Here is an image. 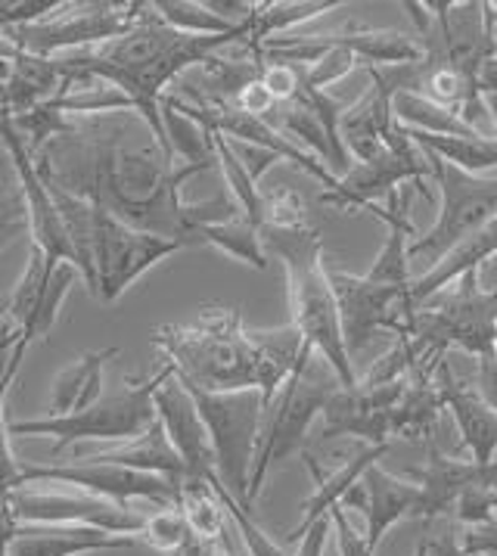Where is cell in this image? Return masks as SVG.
<instances>
[{
    "mask_svg": "<svg viewBox=\"0 0 497 556\" xmlns=\"http://www.w3.org/2000/svg\"><path fill=\"white\" fill-rule=\"evenodd\" d=\"M72 140L60 137L47 143L38 162L50 184L63 187L81 200L100 205L118 222L137 230L175 240L183 249H196L205 224L240 218V208L221 193L215 200L183 202L181 184L208 172V165H175L156 143L125 150L113 140Z\"/></svg>",
    "mask_w": 497,
    "mask_h": 556,
    "instance_id": "1",
    "label": "cell"
},
{
    "mask_svg": "<svg viewBox=\"0 0 497 556\" xmlns=\"http://www.w3.org/2000/svg\"><path fill=\"white\" fill-rule=\"evenodd\" d=\"M153 345L175 377L203 392L258 389L265 407L311 352L293 324L277 330H246L237 308L203 305L190 324L156 327Z\"/></svg>",
    "mask_w": 497,
    "mask_h": 556,
    "instance_id": "2",
    "label": "cell"
},
{
    "mask_svg": "<svg viewBox=\"0 0 497 556\" xmlns=\"http://www.w3.org/2000/svg\"><path fill=\"white\" fill-rule=\"evenodd\" d=\"M262 245L268 255H277L286 267L290 283V305H293V327L305 345L315 352L342 382V389L358 386L352 357L345 352V339L340 327L336 295L323 265V243L317 227H258Z\"/></svg>",
    "mask_w": 497,
    "mask_h": 556,
    "instance_id": "3",
    "label": "cell"
},
{
    "mask_svg": "<svg viewBox=\"0 0 497 556\" xmlns=\"http://www.w3.org/2000/svg\"><path fill=\"white\" fill-rule=\"evenodd\" d=\"M336 389H342V382L315 352L302 357L290 379L277 389V395L262 414V432H258V447H255L246 491L248 507L265 489L268 472L302 451L308 429L317 420V414H323L327 401Z\"/></svg>",
    "mask_w": 497,
    "mask_h": 556,
    "instance_id": "4",
    "label": "cell"
},
{
    "mask_svg": "<svg viewBox=\"0 0 497 556\" xmlns=\"http://www.w3.org/2000/svg\"><path fill=\"white\" fill-rule=\"evenodd\" d=\"M171 377V367L162 364L150 379H125L118 392H103V399L68 417H38V420H13V435H50L56 439V454L85 442H135L156 424V389Z\"/></svg>",
    "mask_w": 497,
    "mask_h": 556,
    "instance_id": "5",
    "label": "cell"
},
{
    "mask_svg": "<svg viewBox=\"0 0 497 556\" xmlns=\"http://www.w3.org/2000/svg\"><path fill=\"white\" fill-rule=\"evenodd\" d=\"M183 389L190 392V399L196 404V414H200L205 432H208L221 485L237 504H243L248 510V476H252V460H255L258 432H262V414H265L262 392L258 389L203 392L190 382H183Z\"/></svg>",
    "mask_w": 497,
    "mask_h": 556,
    "instance_id": "6",
    "label": "cell"
},
{
    "mask_svg": "<svg viewBox=\"0 0 497 556\" xmlns=\"http://www.w3.org/2000/svg\"><path fill=\"white\" fill-rule=\"evenodd\" d=\"M405 336L413 342L420 364L442 357L448 349L475 357L492 355L497 345V290H482L479 274H463L451 299L413 312Z\"/></svg>",
    "mask_w": 497,
    "mask_h": 556,
    "instance_id": "7",
    "label": "cell"
},
{
    "mask_svg": "<svg viewBox=\"0 0 497 556\" xmlns=\"http://www.w3.org/2000/svg\"><path fill=\"white\" fill-rule=\"evenodd\" d=\"M426 159L442 190V205L430 230L407 245V262L423 265V274L497 215V175H467L430 153Z\"/></svg>",
    "mask_w": 497,
    "mask_h": 556,
    "instance_id": "8",
    "label": "cell"
},
{
    "mask_svg": "<svg viewBox=\"0 0 497 556\" xmlns=\"http://www.w3.org/2000/svg\"><path fill=\"white\" fill-rule=\"evenodd\" d=\"M60 10L38 23L7 28L0 38L20 53L56 60L63 50H81L122 38L137 23L143 3H66V13Z\"/></svg>",
    "mask_w": 497,
    "mask_h": 556,
    "instance_id": "9",
    "label": "cell"
},
{
    "mask_svg": "<svg viewBox=\"0 0 497 556\" xmlns=\"http://www.w3.org/2000/svg\"><path fill=\"white\" fill-rule=\"evenodd\" d=\"M183 252L181 243L156 233L137 230L118 222L97 205L93 212V274H97V299L113 305L131 283L140 280L150 267L165 262L168 255Z\"/></svg>",
    "mask_w": 497,
    "mask_h": 556,
    "instance_id": "10",
    "label": "cell"
},
{
    "mask_svg": "<svg viewBox=\"0 0 497 556\" xmlns=\"http://www.w3.org/2000/svg\"><path fill=\"white\" fill-rule=\"evenodd\" d=\"M3 497L10 504L13 519L23 526H91L113 534H140L143 529V516L135 507L115 504L88 491H63V485H50V489L23 485Z\"/></svg>",
    "mask_w": 497,
    "mask_h": 556,
    "instance_id": "11",
    "label": "cell"
},
{
    "mask_svg": "<svg viewBox=\"0 0 497 556\" xmlns=\"http://www.w3.org/2000/svg\"><path fill=\"white\" fill-rule=\"evenodd\" d=\"M31 482H50V485H66V489L88 491L97 497H106L115 504L131 507V501H150L158 507H178L181 482L137 472V469L115 467V464H100V460H72L63 467H38V464H23L20 469V489Z\"/></svg>",
    "mask_w": 497,
    "mask_h": 556,
    "instance_id": "12",
    "label": "cell"
},
{
    "mask_svg": "<svg viewBox=\"0 0 497 556\" xmlns=\"http://www.w3.org/2000/svg\"><path fill=\"white\" fill-rule=\"evenodd\" d=\"M430 172L432 168L426 153L420 147H413V140L407 137L405 128L395 122V131L388 137L383 153H377L367 162H352V168L340 178V187L333 193H323L320 202L367 212L370 205H377V200H383V197L388 200L395 193V187L405 184V180L417 184V190L423 197H430L426 187H423Z\"/></svg>",
    "mask_w": 497,
    "mask_h": 556,
    "instance_id": "13",
    "label": "cell"
},
{
    "mask_svg": "<svg viewBox=\"0 0 497 556\" xmlns=\"http://www.w3.org/2000/svg\"><path fill=\"white\" fill-rule=\"evenodd\" d=\"M330 287L340 308V327L348 357L367 349L377 333L405 336L413 312L405 308V290L370 283L364 277L327 267Z\"/></svg>",
    "mask_w": 497,
    "mask_h": 556,
    "instance_id": "14",
    "label": "cell"
},
{
    "mask_svg": "<svg viewBox=\"0 0 497 556\" xmlns=\"http://www.w3.org/2000/svg\"><path fill=\"white\" fill-rule=\"evenodd\" d=\"M0 143L7 147V156H10L16 175H20V187H23L25 200V222H28V230H31V245L44 252V258L50 265H60V262L75 265V252H72V243H68L63 215H60L56 200L50 193V184L41 175L31 150L25 147V137L16 128L7 103H0Z\"/></svg>",
    "mask_w": 497,
    "mask_h": 556,
    "instance_id": "15",
    "label": "cell"
},
{
    "mask_svg": "<svg viewBox=\"0 0 497 556\" xmlns=\"http://www.w3.org/2000/svg\"><path fill=\"white\" fill-rule=\"evenodd\" d=\"M153 404H156V420L162 426V432L168 435V442L181 457L183 479L187 482H205L221 501L230 497L225 485H221V479H218L215 451H212L208 432H205L203 420L196 414V404L190 399V392L183 389L181 379L175 377V370L156 389Z\"/></svg>",
    "mask_w": 497,
    "mask_h": 556,
    "instance_id": "16",
    "label": "cell"
},
{
    "mask_svg": "<svg viewBox=\"0 0 497 556\" xmlns=\"http://www.w3.org/2000/svg\"><path fill=\"white\" fill-rule=\"evenodd\" d=\"M407 379L380 386H352L336 389L323 407V439L355 435L367 445H388L392 439V410L402 401Z\"/></svg>",
    "mask_w": 497,
    "mask_h": 556,
    "instance_id": "17",
    "label": "cell"
},
{
    "mask_svg": "<svg viewBox=\"0 0 497 556\" xmlns=\"http://www.w3.org/2000/svg\"><path fill=\"white\" fill-rule=\"evenodd\" d=\"M410 479L420 491L413 519L432 522L451 510L467 489H495L497 491V460L488 467H475L473 460H457L448 457L442 447L430 442L426 464L410 469Z\"/></svg>",
    "mask_w": 497,
    "mask_h": 556,
    "instance_id": "18",
    "label": "cell"
},
{
    "mask_svg": "<svg viewBox=\"0 0 497 556\" xmlns=\"http://www.w3.org/2000/svg\"><path fill=\"white\" fill-rule=\"evenodd\" d=\"M417 497L420 491L413 482H407L402 476L388 472L380 464L364 472L361 479L348 489V494L342 497V510H358L364 513V538H367V547L377 554L380 541L385 538V532L402 522V519H413L417 513Z\"/></svg>",
    "mask_w": 497,
    "mask_h": 556,
    "instance_id": "19",
    "label": "cell"
},
{
    "mask_svg": "<svg viewBox=\"0 0 497 556\" xmlns=\"http://www.w3.org/2000/svg\"><path fill=\"white\" fill-rule=\"evenodd\" d=\"M370 85L355 103H348V110L342 112L340 137L345 153L352 162H367L377 153H383L388 137L395 131V118H392V97L395 90L388 88L380 68L364 66Z\"/></svg>",
    "mask_w": 497,
    "mask_h": 556,
    "instance_id": "20",
    "label": "cell"
},
{
    "mask_svg": "<svg viewBox=\"0 0 497 556\" xmlns=\"http://www.w3.org/2000/svg\"><path fill=\"white\" fill-rule=\"evenodd\" d=\"M435 382L442 389L445 407L451 410L457 432L463 447L473 454L475 467H488L495 464L497 454V417L495 410L485 404V399L479 395V389H470L467 382L454 377L451 364L445 361V355L435 361Z\"/></svg>",
    "mask_w": 497,
    "mask_h": 556,
    "instance_id": "21",
    "label": "cell"
},
{
    "mask_svg": "<svg viewBox=\"0 0 497 556\" xmlns=\"http://www.w3.org/2000/svg\"><path fill=\"white\" fill-rule=\"evenodd\" d=\"M140 538L113 534L91 526H13L10 556H85L135 551Z\"/></svg>",
    "mask_w": 497,
    "mask_h": 556,
    "instance_id": "22",
    "label": "cell"
},
{
    "mask_svg": "<svg viewBox=\"0 0 497 556\" xmlns=\"http://www.w3.org/2000/svg\"><path fill=\"white\" fill-rule=\"evenodd\" d=\"M385 454H388V445H364L361 451H355L342 467L330 469V472H323V469L317 467L315 457L305 454V464H308L311 479H315V494L302 504V522L293 529L290 541H298L302 534L315 526L317 519H323L333 507H340L342 497L348 494V489H352L373 464H380Z\"/></svg>",
    "mask_w": 497,
    "mask_h": 556,
    "instance_id": "23",
    "label": "cell"
},
{
    "mask_svg": "<svg viewBox=\"0 0 497 556\" xmlns=\"http://www.w3.org/2000/svg\"><path fill=\"white\" fill-rule=\"evenodd\" d=\"M113 357H118V345L100 349V352H85L68 367H63L50 386V414L47 417H68V414H78L103 399V370H106V361H113Z\"/></svg>",
    "mask_w": 497,
    "mask_h": 556,
    "instance_id": "24",
    "label": "cell"
},
{
    "mask_svg": "<svg viewBox=\"0 0 497 556\" xmlns=\"http://www.w3.org/2000/svg\"><path fill=\"white\" fill-rule=\"evenodd\" d=\"M333 45L348 47L364 66H407L423 60V47L413 35L398 28H364V25H345L340 35H327Z\"/></svg>",
    "mask_w": 497,
    "mask_h": 556,
    "instance_id": "25",
    "label": "cell"
},
{
    "mask_svg": "<svg viewBox=\"0 0 497 556\" xmlns=\"http://www.w3.org/2000/svg\"><path fill=\"white\" fill-rule=\"evenodd\" d=\"M93 460L100 464H115V467L137 469V472H150V476H162V479H171V482H183V464L178 457V451L171 447L168 435L162 432L158 420L140 439L128 442L125 447H115V451H103V454H93Z\"/></svg>",
    "mask_w": 497,
    "mask_h": 556,
    "instance_id": "26",
    "label": "cell"
},
{
    "mask_svg": "<svg viewBox=\"0 0 497 556\" xmlns=\"http://www.w3.org/2000/svg\"><path fill=\"white\" fill-rule=\"evenodd\" d=\"M78 277H81L78 267L68 265V262H60V265L50 267L44 292H41L35 312L28 314V320L20 327V342L13 345V355H10V370H13V374H20V364H23L28 345H31L35 339H44V336L53 330V324H56V317H60V308H63L68 290H72V283H75Z\"/></svg>",
    "mask_w": 497,
    "mask_h": 556,
    "instance_id": "27",
    "label": "cell"
},
{
    "mask_svg": "<svg viewBox=\"0 0 497 556\" xmlns=\"http://www.w3.org/2000/svg\"><path fill=\"white\" fill-rule=\"evenodd\" d=\"M405 134L413 140V147H420L423 153L442 159L467 175L497 172V140L492 137H442V134L407 131V128Z\"/></svg>",
    "mask_w": 497,
    "mask_h": 556,
    "instance_id": "28",
    "label": "cell"
},
{
    "mask_svg": "<svg viewBox=\"0 0 497 556\" xmlns=\"http://www.w3.org/2000/svg\"><path fill=\"white\" fill-rule=\"evenodd\" d=\"M392 118L407 128V131H423V134H442V137H485V134L467 125L460 118V112L438 106L420 93H395L392 97Z\"/></svg>",
    "mask_w": 497,
    "mask_h": 556,
    "instance_id": "29",
    "label": "cell"
},
{
    "mask_svg": "<svg viewBox=\"0 0 497 556\" xmlns=\"http://www.w3.org/2000/svg\"><path fill=\"white\" fill-rule=\"evenodd\" d=\"M342 0H277V3H255L252 16H248V38L246 47H258L268 38H277L283 31H290L295 25L308 23L320 13L340 10Z\"/></svg>",
    "mask_w": 497,
    "mask_h": 556,
    "instance_id": "30",
    "label": "cell"
},
{
    "mask_svg": "<svg viewBox=\"0 0 497 556\" xmlns=\"http://www.w3.org/2000/svg\"><path fill=\"white\" fill-rule=\"evenodd\" d=\"M200 243L215 245L225 255H230V258H237V262H243L248 267H255V270H265L268 267V252L262 245V233L243 215L240 218H230V222L205 224L203 230H200Z\"/></svg>",
    "mask_w": 497,
    "mask_h": 556,
    "instance_id": "31",
    "label": "cell"
},
{
    "mask_svg": "<svg viewBox=\"0 0 497 556\" xmlns=\"http://www.w3.org/2000/svg\"><path fill=\"white\" fill-rule=\"evenodd\" d=\"M162 125H165V137H168V150L171 156H183L187 165H208L215 168V153H212V134L205 131L200 122L187 118L178 110H171L162 100Z\"/></svg>",
    "mask_w": 497,
    "mask_h": 556,
    "instance_id": "32",
    "label": "cell"
},
{
    "mask_svg": "<svg viewBox=\"0 0 497 556\" xmlns=\"http://www.w3.org/2000/svg\"><path fill=\"white\" fill-rule=\"evenodd\" d=\"M150 7L162 23L183 35L212 38V35H233L240 28V25L221 23L215 13H208L203 0H153Z\"/></svg>",
    "mask_w": 497,
    "mask_h": 556,
    "instance_id": "33",
    "label": "cell"
},
{
    "mask_svg": "<svg viewBox=\"0 0 497 556\" xmlns=\"http://www.w3.org/2000/svg\"><path fill=\"white\" fill-rule=\"evenodd\" d=\"M50 267H53V265L47 262L44 252L31 245V252H28V265H25L23 277H20L16 290L10 292L7 324H10L13 330H20L25 320H28V314L35 312V305H38V299H41V292H44V283H47V274H50Z\"/></svg>",
    "mask_w": 497,
    "mask_h": 556,
    "instance_id": "34",
    "label": "cell"
},
{
    "mask_svg": "<svg viewBox=\"0 0 497 556\" xmlns=\"http://www.w3.org/2000/svg\"><path fill=\"white\" fill-rule=\"evenodd\" d=\"M137 538L156 547L158 554H175L181 544L193 538V532L178 507H158L153 516H143V529Z\"/></svg>",
    "mask_w": 497,
    "mask_h": 556,
    "instance_id": "35",
    "label": "cell"
},
{
    "mask_svg": "<svg viewBox=\"0 0 497 556\" xmlns=\"http://www.w3.org/2000/svg\"><path fill=\"white\" fill-rule=\"evenodd\" d=\"M323 41H327V53L317 60L315 66L305 68V78H302V85L311 90H327L330 85H336L342 78H348L355 68H358V56L348 50V47L333 45L327 35H323Z\"/></svg>",
    "mask_w": 497,
    "mask_h": 556,
    "instance_id": "36",
    "label": "cell"
},
{
    "mask_svg": "<svg viewBox=\"0 0 497 556\" xmlns=\"http://www.w3.org/2000/svg\"><path fill=\"white\" fill-rule=\"evenodd\" d=\"M262 202H265V222H262V227H283V230L311 227L308 205L290 187H277V190L262 193Z\"/></svg>",
    "mask_w": 497,
    "mask_h": 556,
    "instance_id": "37",
    "label": "cell"
},
{
    "mask_svg": "<svg viewBox=\"0 0 497 556\" xmlns=\"http://www.w3.org/2000/svg\"><path fill=\"white\" fill-rule=\"evenodd\" d=\"M302 78H305V66H286V63H268L262 68V85L271 93L277 103H290L295 93L302 90Z\"/></svg>",
    "mask_w": 497,
    "mask_h": 556,
    "instance_id": "38",
    "label": "cell"
},
{
    "mask_svg": "<svg viewBox=\"0 0 497 556\" xmlns=\"http://www.w3.org/2000/svg\"><path fill=\"white\" fill-rule=\"evenodd\" d=\"M330 516V532L336 534V547H340V556H373V551L367 547V538L364 532H358L348 519V513L342 507H333L327 513Z\"/></svg>",
    "mask_w": 497,
    "mask_h": 556,
    "instance_id": "39",
    "label": "cell"
},
{
    "mask_svg": "<svg viewBox=\"0 0 497 556\" xmlns=\"http://www.w3.org/2000/svg\"><path fill=\"white\" fill-rule=\"evenodd\" d=\"M495 489H467L460 494V501L454 504L457 510V519L467 522V526H482L488 519H495Z\"/></svg>",
    "mask_w": 497,
    "mask_h": 556,
    "instance_id": "40",
    "label": "cell"
},
{
    "mask_svg": "<svg viewBox=\"0 0 497 556\" xmlns=\"http://www.w3.org/2000/svg\"><path fill=\"white\" fill-rule=\"evenodd\" d=\"M3 401H7V392H0V497L20 489V469H23V460H16L10 447V426L3 417Z\"/></svg>",
    "mask_w": 497,
    "mask_h": 556,
    "instance_id": "41",
    "label": "cell"
},
{
    "mask_svg": "<svg viewBox=\"0 0 497 556\" xmlns=\"http://www.w3.org/2000/svg\"><path fill=\"white\" fill-rule=\"evenodd\" d=\"M233 106L240 112H246V115H252V118H268L277 110V100L265 90L262 81H252V85H246V88L237 93Z\"/></svg>",
    "mask_w": 497,
    "mask_h": 556,
    "instance_id": "42",
    "label": "cell"
},
{
    "mask_svg": "<svg viewBox=\"0 0 497 556\" xmlns=\"http://www.w3.org/2000/svg\"><path fill=\"white\" fill-rule=\"evenodd\" d=\"M479 395L495 410L497 417V345L492 355L479 357Z\"/></svg>",
    "mask_w": 497,
    "mask_h": 556,
    "instance_id": "43",
    "label": "cell"
},
{
    "mask_svg": "<svg viewBox=\"0 0 497 556\" xmlns=\"http://www.w3.org/2000/svg\"><path fill=\"white\" fill-rule=\"evenodd\" d=\"M327 541H330V516L317 519L315 526L298 538V551H295V556H323Z\"/></svg>",
    "mask_w": 497,
    "mask_h": 556,
    "instance_id": "44",
    "label": "cell"
},
{
    "mask_svg": "<svg viewBox=\"0 0 497 556\" xmlns=\"http://www.w3.org/2000/svg\"><path fill=\"white\" fill-rule=\"evenodd\" d=\"M13 513H10V504L7 497H0V556H10V538H13Z\"/></svg>",
    "mask_w": 497,
    "mask_h": 556,
    "instance_id": "45",
    "label": "cell"
},
{
    "mask_svg": "<svg viewBox=\"0 0 497 556\" xmlns=\"http://www.w3.org/2000/svg\"><path fill=\"white\" fill-rule=\"evenodd\" d=\"M430 554L432 556H470L463 547H460V541H457V534L454 532L442 534V538L430 541Z\"/></svg>",
    "mask_w": 497,
    "mask_h": 556,
    "instance_id": "46",
    "label": "cell"
},
{
    "mask_svg": "<svg viewBox=\"0 0 497 556\" xmlns=\"http://www.w3.org/2000/svg\"><path fill=\"white\" fill-rule=\"evenodd\" d=\"M20 215H10V212H0V245L7 243V240H13L16 233H20Z\"/></svg>",
    "mask_w": 497,
    "mask_h": 556,
    "instance_id": "47",
    "label": "cell"
},
{
    "mask_svg": "<svg viewBox=\"0 0 497 556\" xmlns=\"http://www.w3.org/2000/svg\"><path fill=\"white\" fill-rule=\"evenodd\" d=\"M410 556H432V554H430V541L423 538V541H420V544L413 547V554H410Z\"/></svg>",
    "mask_w": 497,
    "mask_h": 556,
    "instance_id": "48",
    "label": "cell"
},
{
    "mask_svg": "<svg viewBox=\"0 0 497 556\" xmlns=\"http://www.w3.org/2000/svg\"><path fill=\"white\" fill-rule=\"evenodd\" d=\"M7 308H10V295H0V320L7 317Z\"/></svg>",
    "mask_w": 497,
    "mask_h": 556,
    "instance_id": "49",
    "label": "cell"
},
{
    "mask_svg": "<svg viewBox=\"0 0 497 556\" xmlns=\"http://www.w3.org/2000/svg\"><path fill=\"white\" fill-rule=\"evenodd\" d=\"M492 510H495V516H497V491H495V504H492Z\"/></svg>",
    "mask_w": 497,
    "mask_h": 556,
    "instance_id": "50",
    "label": "cell"
},
{
    "mask_svg": "<svg viewBox=\"0 0 497 556\" xmlns=\"http://www.w3.org/2000/svg\"><path fill=\"white\" fill-rule=\"evenodd\" d=\"M0 336H3V330H0Z\"/></svg>",
    "mask_w": 497,
    "mask_h": 556,
    "instance_id": "51",
    "label": "cell"
}]
</instances>
